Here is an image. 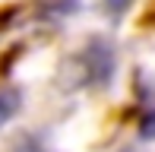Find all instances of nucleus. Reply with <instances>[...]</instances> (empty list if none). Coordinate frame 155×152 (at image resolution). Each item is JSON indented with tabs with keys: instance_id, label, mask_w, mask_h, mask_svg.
<instances>
[{
	"instance_id": "1",
	"label": "nucleus",
	"mask_w": 155,
	"mask_h": 152,
	"mask_svg": "<svg viewBox=\"0 0 155 152\" xmlns=\"http://www.w3.org/2000/svg\"><path fill=\"white\" fill-rule=\"evenodd\" d=\"M19 101H22V95L16 89H0V127L19 111Z\"/></svg>"
},
{
	"instance_id": "2",
	"label": "nucleus",
	"mask_w": 155,
	"mask_h": 152,
	"mask_svg": "<svg viewBox=\"0 0 155 152\" xmlns=\"http://www.w3.org/2000/svg\"><path fill=\"white\" fill-rule=\"evenodd\" d=\"M139 133L146 136V140H155V111H149L143 117V124H139Z\"/></svg>"
}]
</instances>
